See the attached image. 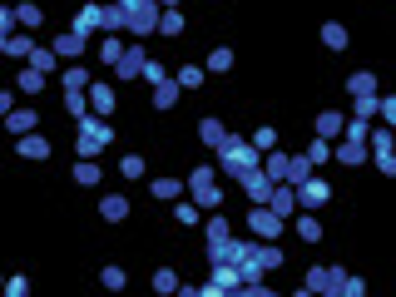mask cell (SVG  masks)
I'll use <instances>...</instances> for the list:
<instances>
[{
	"instance_id": "cell-1",
	"label": "cell",
	"mask_w": 396,
	"mask_h": 297,
	"mask_svg": "<svg viewBox=\"0 0 396 297\" xmlns=\"http://www.w3.org/2000/svg\"><path fill=\"white\" fill-rule=\"evenodd\" d=\"M253 169H263V159H258V144H248V139H223V149H218V174H228V179H248Z\"/></svg>"
},
{
	"instance_id": "cell-2",
	"label": "cell",
	"mask_w": 396,
	"mask_h": 297,
	"mask_svg": "<svg viewBox=\"0 0 396 297\" xmlns=\"http://www.w3.org/2000/svg\"><path fill=\"white\" fill-rule=\"evenodd\" d=\"M109 139H114V129L104 124V114H85V119H80V139H75V154H80V159H99V154L109 149Z\"/></svg>"
},
{
	"instance_id": "cell-3",
	"label": "cell",
	"mask_w": 396,
	"mask_h": 297,
	"mask_svg": "<svg viewBox=\"0 0 396 297\" xmlns=\"http://www.w3.org/2000/svg\"><path fill=\"white\" fill-rule=\"evenodd\" d=\"M124 10H129V35H154L159 30V15H164L159 0H124Z\"/></svg>"
},
{
	"instance_id": "cell-4",
	"label": "cell",
	"mask_w": 396,
	"mask_h": 297,
	"mask_svg": "<svg viewBox=\"0 0 396 297\" xmlns=\"http://www.w3.org/2000/svg\"><path fill=\"white\" fill-rule=\"evenodd\" d=\"M283 223H288V218H283L278 208H268V203H258V208L248 213V233L263 238V243H268V238H283Z\"/></svg>"
},
{
	"instance_id": "cell-5",
	"label": "cell",
	"mask_w": 396,
	"mask_h": 297,
	"mask_svg": "<svg viewBox=\"0 0 396 297\" xmlns=\"http://www.w3.org/2000/svg\"><path fill=\"white\" fill-rule=\"evenodd\" d=\"M213 179H218V169H208V164H198V169H194L189 194L198 198V208H218V203H223V194H218V184H213Z\"/></svg>"
},
{
	"instance_id": "cell-6",
	"label": "cell",
	"mask_w": 396,
	"mask_h": 297,
	"mask_svg": "<svg viewBox=\"0 0 396 297\" xmlns=\"http://www.w3.org/2000/svg\"><path fill=\"white\" fill-rule=\"evenodd\" d=\"M114 70H119V80H139V75L149 70V55H144V45H129V50H124V60H119Z\"/></svg>"
},
{
	"instance_id": "cell-7",
	"label": "cell",
	"mask_w": 396,
	"mask_h": 297,
	"mask_svg": "<svg viewBox=\"0 0 396 297\" xmlns=\"http://www.w3.org/2000/svg\"><path fill=\"white\" fill-rule=\"evenodd\" d=\"M327 198H332V189H327V184L317 179V174H312L307 184H297V203H302V208H312V213H317V208H322Z\"/></svg>"
},
{
	"instance_id": "cell-8",
	"label": "cell",
	"mask_w": 396,
	"mask_h": 297,
	"mask_svg": "<svg viewBox=\"0 0 396 297\" xmlns=\"http://www.w3.org/2000/svg\"><path fill=\"white\" fill-rule=\"evenodd\" d=\"M238 189H243V194L253 198V203H268V198H273V189H278V184H273V179H268V174H263V169H253V174H248V179H243V184H238Z\"/></svg>"
},
{
	"instance_id": "cell-9",
	"label": "cell",
	"mask_w": 396,
	"mask_h": 297,
	"mask_svg": "<svg viewBox=\"0 0 396 297\" xmlns=\"http://www.w3.org/2000/svg\"><path fill=\"white\" fill-rule=\"evenodd\" d=\"M95 30H104V5H80V15H75V35H95Z\"/></svg>"
},
{
	"instance_id": "cell-10",
	"label": "cell",
	"mask_w": 396,
	"mask_h": 297,
	"mask_svg": "<svg viewBox=\"0 0 396 297\" xmlns=\"http://www.w3.org/2000/svg\"><path fill=\"white\" fill-rule=\"evenodd\" d=\"M312 174H317V164H312V154H297V159H288V179H283V184H307V179H312Z\"/></svg>"
},
{
	"instance_id": "cell-11",
	"label": "cell",
	"mask_w": 396,
	"mask_h": 297,
	"mask_svg": "<svg viewBox=\"0 0 396 297\" xmlns=\"http://www.w3.org/2000/svg\"><path fill=\"white\" fill-rule=\"evenodd\" d=\"M198 139L218 154V149H223V139H228V124H223V119H203V124H198Z\"/></svg>"
},
{
	"instance_id": "cell-12",
	"label": "cell",
	"mask_w": 396,
	"mask_h": 297,
	"mask_svg": "<svg viewBox=\"0 0 396 297\" xmlns=\"http://www.w3.org/2000/svg\"><path fill=\"white\" fill-rule=\"evenodd\" d=\"M15 154H20V159H40V164H45V159H50V144H45L40 134H20Z\"/></svg>"
},
{
	"instance_id": "cell-13",
	"label": "cell",
	"mask_w": 396,
	"mask_h": 297,
	"mask_svg": "<svg viewBox=\"0 0 396 297\" xmlns=\"http://www.w3.org/2000/svg\"><path fill=\"white\" fill-rule=\"evenodd\" d=\"M179 90H184V85L164 75V80L154 85V109H174V104H179Z\"/></svg>"
},
{
	"instance_id": "cell-14",
	"label": "cell",
	"mask_w": 396,
	"mask_h": 297,
	"mask_svg": "<svg viewBox=\"0 0 396 297\" xmlns=\"http://www.w3.org/2000/svg\"><path fill=\"white\" fill-rule=\"evenodd\" d=\"M30 65H35L40 75H55V65H60V50H55V45H35V50H30Z\"/></svg>"
},
{
	"instance_id": "cell-15",
	"label": "cell",
	"mask_w": 396,
	"mask_h": 297,
	"mask_svg": "<svg viewBox=\"0 0 396 297\" xmlns=\"http://www.w3.org/2000/svg\"><path fill=\"white\" fill-rule=\"evenodd\" d=\"M332 159H337V164H362V159H367V144H362V139H342V144L332 149Z\"/></svg>"
},
{
	"instance_id": "cell-16",
	"label": "cell",
	"mask_w": 396,
	"mask_h": 297,
	"mask_svg": "<svg viewBox=\"0 0 396 297\" xmlns=\"http://www.w3.org/2000/svg\"><path fill=\"white\" fill-rule=\"evenodd\" d=\"M268 208H278L283 218H293V208H297V189H293V184H278V189H273V198H268Z\"/></svg>"
},
{
	"instance_id": "cell-17",
	"label": "cell",
	"mask_w": 396,
	"mask_h": 297,
	"mask_svg": "<svg viewBox=\"0 0 396 297\" xmlns=\"http://www.w3.org/2000/svg\"><path fill=\"white\" fill-rule=\"evenodd\" d=\"M65 109H70V119H85V114H95L90 90H65Z\"/></svg>"
},
{
	"instance_id": "cell-18",
	"label": "cell",
	"mask_w": 396,
	"mask_h": 297,
	"mask_svg": "<svg viewBox=\"0 0 396 297\" xmlns=\"http://www.w3.org/2000/svg\"><path fill=\"white\" fill-rule=\"evenodd\" d=\"M317 134H322V139H342V134H347V119L327 109V114H317Z\"/></svg>"
},
{
	"instance_id": "cell-19",
	"label": "cell",
	"mask_w": 396,
	"mask_h": 297,
	"mask_svg": "<svg viewBox=\"0 0 396 297\" xmlns=\"http://www.w3.org/2000/svg\"><path fill=\"white\" fill-rule=\"evenodd\" d=\"M263 174H268L273 184H283V179H288V154H278V149H268V154H263Z\"/></svg>"
},
{
	"instance_id": "cell-20",
	"label": "cell",
	"mask_w": 396,
	"mask_h": 297,
	"mask_svg": "<svg viewBox=\"0 0 396 297\" xmlns=\"http://www.w3.org/2000/svg\"><path fill=\"white\" fill-rule=\"evenodd\" d=\"M85 45H90V40H85V35H75V30L55 40V50H60V60H75V55H85Z\"/></svg>"
},
{
	"instance_id": "cell-21",
	"label": "cell",
	"mask_w": 396,
	"mask_h": 297,
	"mask_svg": "<svg viewBox=\"0 0 396 297\" xmlns=\"http://www.w3.org/2000/svg\"><path fill=\"white\" fill-rule=\"evenodd\" d=\"M5 124H10V134L20 139V134H35V124H40V114H30V109H15V114H10Z\"/></svg>"
},
{
	"instance_id": "cell-22",
	"label": "cell",
	"mask_w": 396,
	"mask_h": 297,
	"mask_svg": "<svg viewBox=\"0 0 396 297\" xmlns=\"http://www.w3.org/2000/svg\"><path fill=\"white\" fill-rule=\"evenodd\" d=\"M99 213H104L109 223H124V218H129V198H124V194L104 198V203H99Z\"/></svg>"
},
{
	"instance_id": "cell-23",
	"label": "cell",
	"mask_w": 396,
	"mask_h": 297,
	"mask_svg": "<svg viewBox=\"0 0 396 297\" xmlns=\"http://www.w3.org/2000/svg\"><path fill=\"white\" fill-rule=\"evenodd\" d=\"M90 104H95V114L109 119V114H114V90H109V85H90Z\"/></svg>"
},
{
	"instance_id": "cell-24",
	"label": "cell",
	"mask_w": 396,
	"mask_h": 297,
	"mask_svg": "<svg viewBox=\"0 0 396 297\" xmlns=\"http://www.w3.org/2000/svg\"><path fill=\"white\" fill-rule=\"evenodd\" d=\"M45 80H50V75H40V70H35V65H30V70H20V75H15V85H20V90H25V95H40V90H45Z\"/></svg>"
},
{
	"instance_id": "cell-25",
	"label": "cell",
	"mask_w": 396,
	"mask_h": 297,
	"mask_svg": "<svg viewBox=\"0 0 396 297\" xmlns=\"http://www.w3.org/2000/svg\"><path fill=\"white\" fill-rule=\"evenodd\" d=\"M347 90H352V99H362V95H377V75H367V70H357V75L347 80Z\"/></svg>"
},
{
	"instance_id": "cell-26",
	"label": "cell",
	"mask_w": 396,
	"mask_h": 297,
	"mask_svg": "<svg viewBox=\"0 0 396 297\" xmlns=\"http://www.w3.org/2000/svg\"><path fill=\"white\" fill-rule=\"evenodd\" d=\"M75 184H85V189H95L99 184V164L95 159H75Z\"/></svg>"
},
{
	"instance_id": "cell-27",
	"label": "cell",
	"mask_w": 396,
	"mask_h": 297,
	"mask_svg": "<svg viewBox=\"0 0 396 297\" xmlns=\"http://www.w3.org/2000/svg\"><path fill=\"white\" fill-rule=\"evenodd\" d=\"M159 35H169V40H174V35H184V15H179V5L159 15Z\"/></svg>"
},
{
	"instance_id": "cell-28",
	"label": "cell",
	"mask_w": 396,
	"mask_h": 297,
	"mask_svg": "<svg viewBox=\"0 0 396 297\" xmlns=\"http://www.w3.org/2000/svg\"><path fill=\"white\" fill-rule=\"evenodd\" d=\"M322 45H327V50H347V30H342L337 20H327V25H322Z\"/></svg>"
},
{
	"instance_id": "cell-29",
	"label": "cell",
	"mask_w": 396,
	"mask_h": 297,
	"mask_svg": "<svg viewBox=\"0 0 396 297\" xmlns=\"http://www.w3.org/2000/svg\"><path fill=\"white\" fill-rule=\"evenodd\" d=\"M30 50H35V40H30V35H5V55H15V60H30Z\"/></svg>"
},
{
	"instance_id": "cell-30",
	"label": "cell",
	"mask_w": 396,
	"mask_h": 297,
	"mask_svg": "<svg viewBox=\"0 0 396 297\" xmlns=\"http://www.w3.org/2000/svg\"><path fill=\"white\" fill-rule=\"evenodd\" d=\"M124 50H129V45H124L119 35H109V40L99 45V60H104V65H119V60H124Z\"/></svg>"
},
{
	"instance_id": "cell-31",
	"label": "cell",
	"mask_w": 396,
	"mask_h": 297,
	"mask_svg": "<svg viewBox=\"0 0 396 297\" xmlns=\"http://www.w3.org/2000/svg\"><path fill=\"white\" fill-rule=\"evenodd\" d=\"M60 85H65V90H90V75H85L80 65H70V70L60 75Z\"/></svg>"
},
{
	"instance_id": "cell-32",
	"label": "cell",
	"mask_w": 396,
	"mask_h": 297,
	"mask_svg": "<svg viewBox=\"0 0 396 297\" xmlns=\"http://www.w3.org/2000/svg\"><path fill=\"white\" fill-rule=\"evenodd\" d=\"M297 238H302V243H317V238H322V228H317V218H312V213H302V218H297Z\"/></svg>"
},
{
	"instance_id": "cell-33",
	"label": "cell",
	"mask_w": 396,
	"mask_h": 297,
	"mask_svg": "<svg viewBox=\"0 0 396 297\" xmlns=\"http://www.w3.org/2000/svg\"><path fill=\"white\" fill-rule=\"evenodd\" d=\"M258 263L273 273V268H283V248H273V243H258Z\"/></svg>"
},
{
	"instance_id": "cell-34",
	"label": "cell",
	"mask_w": 396,
	"mask_h": 297,
	"mask_svg": "<svg viewBox=\"0 0 396 297\" xmlns=\"http://www.w3.org/2000/svg\"><path fill=\"white\" fill-rule=\"evenodd\" d=\"M367 144H372V159H377V154H396V139L387 134V129H377V134H372Z\"/></svg>"
},
{
	"instance_id": "cell-35",
	"label": "cell",
	"mask_w": 396,
	"mask_h": 297,
	"mask_svg": "<svg viewBox=\"0 0 396 297\" xmlns=\"http://www.w3.org/2000/svg\"><path fill=\"white\" fill-rule=\"evenodd\" d=\"M208 70H218V75H223V70H233V50H228V45H218V50L208 55Z\"/></svg>"
},
{
	"instance_id": "cell-36",
	"label": "cell",
	"mask_w": 396,
	"mask_h": 297,
	"mask_svg": "<svg viewBox=\"0 0 396 297\" xmlns=\"http://www.w3.org/2000/svg\"><path fill=\"white\" fill-rule=\"evenodd\" d=\"M342 139H362V144H367V139H372V124L352 114V119H347V134H342Z\"/></svg>"
},
{
	"instance_id": "cell-37",
	"label": "cell",
	"mask_w": 396,
	"mask_h": 297,
	"mask_svg": "<svg viewBox=\"0 0 396 297\" xmlns=\"http://www.w3.org/2000/svg\"><path fill=\"white\" fill-rule=\"evenodd\" d=\"M99 283H104L109 293H124V283H129V278H124V268H104V273H99Z\"/></svg>"
},
{
	"instance_id": "cell-38",
	"label": "cell",
	"mask_w": 396,
	"mask_h": 297,
	"mask_svg": "<svg viewBox=\"0 0 396 297\" xmlns=\"http://www.w3.org/2000/svg\"><path fill=\"white\" fill-rule=\"evenodd\" d=\"M154 293H179V273L159 268V273H154Z\"/></svg>"
},
{
	"instance_id": "cell-39",
	"label": "cell",
	"mask_w": 396,
	"mask_h": 297,
	"mask_svg": "<svg viewBox=\"0 0 396 297\" xmlns=\"http://www.w3.org/2000/svg\"><path fill=\"white\" fill-rule=\"evenodd\" d=\"M179 194H184L179 179H154V198H179Z\"/></svg>"
},
{
	"instance_id": "cell-40",
	"label": "cell",
	"mask_w": 396,
	"mask_h": 297,
	"mask_svg": "<svg viewBox=\"0 0 396 297\" xmlns=\"http://www.w3.org/2000/svg\"><path fill=\"white\" fill-rule=\"evenodd\" d=\"M307 154H312V164H327V159H332V139H322V134H317Z\"/></svg>"
},
{
	"instance_id": "cell-41",
	"label": "cell",
	"mask_w": 396,
	"mask_h": 297,
	"mask_svg": "<svg viewBox=\"0 0 396 297\" xmlns=\"http://www.w3.org/2000/svg\"><path fill=\"white\" fill-rule=\"evenodd\" d=\"M372 114H382V99H377V95H362V99H357V119H372Z\"/></svg>"
},
{
	"instance_id": "cell-42",
	"label": "cell",
	"mask_w": 396,
	"mask_h": 297,
	"mask_svg": "<svg viewBox=\"0 0 396 297\" xmlns=\"http://www.w3.org/2000/svg\"><path fill=\"white\" fill-rule=\"evenodd\" d=\"M119 174H124V179H144V159H134V154L119 159Z\"/></svg>"
},
{
	"instance_id": "cell-43",
	"label": "cell",
	"mask_w": 396,
	"mask_h": 297,
	"mask_svg": "<svg viewBox=\"0 0 396 297\" xmlns=\"http://www.w3.org/2000/svg\"><path fill=\"white\" fill-rule=\"evenodd\" d=\"M174 218H179L184 228H194V223H198V203H179V208H174Z\"/></svg>"
},
{
	"instance_id": "cell-44",
	"label": "cell",
	"mask_w": 396,
	"mask_h": 297,
	"mask_svg": "<svg viewBox=\"0 0 396 297\" xmlns=\"http://www.w3.org/2000/svg\"><path fill=\"white\" fill-rule=\"evenodd\" d=\"M179 85H184V90H198V85H203V70H198V65L179 70Z\"/></svg>"
},
{
	"instance_id": "cell-45",
	"label": "cell",
	"mask_w": 396,
	"mask_h": 297,
	"mask_svg": "<svg viewBox=\"0 0 396 297\" xmlns=\"http://www.w3.org/2000/svg\"><path fill=\"white\" fill-rule=\"evenodd\" d=\"M15 15H20V25H40V20H45L40 5H15Z\"/></svg>"
},
{
	"instance_id": "cell-46",
	"label": "cell",
	"mask_w": 396,
	"mask_h": 297,
	"mask_svg": "<svg viewBox=\"0 0 396 297\" xmlns=\"http://www.w3.org/2000/svg\"><path fill=\"white\" fill-rule=\"evenodd\" d=\"M362 293H367L362 278H342V297H362Z\"/></svg>"
},
{
	"instance_id": "cell-47",
	"label": "cell",
	"mask_w": 396,
	"mask_h": 297,
	"mask_svg": "<svg viewBox=\"0 0 396 297\" xmlns=\"http://www.w3.org/2000/svg\"><path fill=\"white\" fill-rule=\"evenodd\" d=\"M218 238H228V223L223 218H208V243H218Z\"/></svg>"
},
{
	"instance_id": "cell-48",
	"label": "cell",
	"mask_w": 396,
	"mask_h": 297,
	"mask_svg": "<svg viewBox=\"0 0 396 297\" xmlns=\"http://www.w3.org/2000/svg\"><path fill=\"white\" fill-rule=\"evenodd\" d=\"M253 144H258V149H273V144H278V134H273V129H258V134H253Z\"/></svg>"
},
{
	"instance_id": "cell-49",
	"label": "cell",
	"mask_w": 396,
	"mask_h": 297,
	"mask_svg": "<svg viewBox=\"0 0 396 297\" xmlns=\"http://www.w3.org/2000/svg\"><path fill=\"white\" fill-rule=\"evenodd\" d=\"M5 293H10V297H25V293H30V283H25V278H10V283H5Z\"/></svg>"
},
{
	"instance_id": "cell-50",
	"label": "cell",
	"mask_w": 396,
	"mask_h": 297,
	"mask_svg": "<svg viewBox=\"0 0 396 297\" xmlns=\"http://www.w3.org/2000/svg\"><path fill=\"white\" fill-rule=\"evenodd\" d=\"M382 119H387V124L396 129V99H382Z\"/></svg>"
},
{
	"instance_id": "cell-51",
	"label": "cell",
	"mask_w": 396,
	"mask_h": 297,
	"mask_svg": "<svg viewBox=\"0 0 396 297\" xmlns=\"http://www.w3.org/2000/svg\"><path fill=\"white\" fill-rule=\"evenodd\" d=\"M159 5H164V10H174V5H179V0H159Z\"/></svg>"
}]
</instances>
